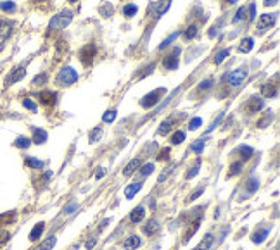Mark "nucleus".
<instances>
[{
  "instance_id": "nucleus-26",
  "label": "nucleus",
  "mask_w": 280,
  "mask_h": 250,
  "mask_svg": "<svg viewBox=\"0 0 280 250\" xmlns=\"http://www.w3.org/2000/svg\"><path fill=\"white\" fill-rule=\"evenodd\" d=\"M26 166L31 167V169H42L43 162L38 161V159H35V157H26Z\"/></svg>"
},
{
  "instance_id": "nucleus-56",
  "label": "nucleus",
  "mask_w": 280,
  "mask_h": 250,
  "mask_svg": "<svg viewBox=\"0 0 280 250\" xmlns=\"http://www.w3.org/2000/svg\"><path fill=\"white\" fill-rule=\"evenodd\" d=\"M263 4H265L266 7H270V5H275V4H277V0H265Z\"/></svg>"
},
{
  "instance_id": "nucleus-52",
  "label": "nucleus",
  "mask_w": 280,
  "mask_h": 250,
  "mask_svg": "<svg viewBox=\"0 0 280 250\" xmlns=\"http://www.w3.org/2000/svg\"><path fill=\"white\" fill-rule=\"evenodd\" d=\"M95 243H97V238L93 236V238H89V240H87V242H85V247H87L89 250H92L93 247H95Z\"/></svg>"
},
{
  "instance_id": "nucleus-54",
  "label": "nucleus",
  "mask_w": 280,
  "mask_h": 250,
  "mask_svg": "<svg viewBox=\"0 0 280 250\" xmlns=\"http://www.w3.org/2000/svg\"><path fill=\"white\" fill-rule=\"evenodd\" d=\"M170 173H171V167H168V169L164 171V173H163V174H161V176H159V181H164V178H166V176H168V174H170Z\"/></svg>"
},
{
  "instance_id": "nucleus-58",
  "label": "nucleus",
  "mask_w": 280,
  "mask_h": 250,
  "mask_svg": "<svg viewBox=\"0 0 280 250\" xmlns=\"http://www.w3.org/2000/svg\"><path fill=\"white\" fill-rule=\"evenodd\" d=\"M107 224H109V219H104V221H102V224H100V229H102V228H106Z\"/></svg>"
},
{
  "instance_id": "nucleus-49",
  "label": "nucleus",
  "mask_w": 280,
  "mask_h": 250,
  "mask_svg": "<svg viewBox=\"0 0 280 250\" xmlns=\"http://www.w3.org/2000/svg\"><path fill=\"white\" fill-rule=\"evenodd\" d=\"M45 81H47L45 74H38V76H35V80H33V85H42V83H45Z\"/></svg>"
},
{
  "instance_id": "nucleus-42",
  "label": "nucleus",
  "mask_w": 280,
  "mask_h": 250,
  "mask_svg": "<svg viewBox=\"0 0 280 250\" xmlns=\"http://www.w3.org/2000/svg\"><path fill=\"white\" fill-rule=\"evenodd\" d=\"M170 130H171V119H168V121H164V123L161 124V128L157 130V133H159V135H166Z\"/></svg>"
},
{
  "instance_id": "nucleus-22",
  "label": "nucleus",
  "mask_w": 280,
  "mask_h": 250,
  "mask_svg": "<svg viewBox=\"0 0 280 250\" xmlns=\"http://www.w3.org/2000/svg\"><path fill=\"white\" fill-rule=\"evenodd\" d=\"M268 233H270V229L268 228H265V229H258V231L252 235V242L254 243H263L266 240V236H268Z\"/></svg>"
},
{
  "instance_id": "nucleus-28",
  "label": "nucleus",
  "mask_w": 280,
  "mask_h": 250,
  "mask_svg": "<svg viewBox=\"0 0 280 250\" xmlns=\"http://www.w3.org/2000/svg\"><path fill=\"white\" fill-rule=\"evenodd\" d=\"M40 99L43 104H54L56 102V93L54 92H42L40 93Z\"/></svg>"
},
{
  "instance_id": "nucleus-19",
  "label": "nucleus",
  "mask_w": 280,
  "mask_h": 250,
  "mask_svg": "<svg viewBox=\"0 0 280 250\" xmlns=\"http://www.w3.org/2000/svg\"><path fill=\"white\" fill-rule=\"evenodd\" d=\"M43 229H45V224H43V222H38V224L31 229V233H30V240H31V242H36V240L42 236Z\"/></svg>"
},
{
  "instance_id": "nucleus-55",
  "label": "nucleus",
  "mask_w": 280,
  "mask_h": 250,
  "mask_svg": "<svg viewBox=\"0 0 280 250\" xmlns=\"http://www.w3.org/2000/svg\"><path fill=\"white\" fill-rule=\"evenodd\" d=\"M7 240H9V233H2V235H0V243L7 242Z\"/></svg>"
},
{
  "instance_id": "nucleus-40",
  "label": "nucleus",
  "mask_w": 280,
  "mask_h": 250,
  "mask_svg": "<svg viewBox=\"0 0 280 250\" xmlns=\"http://www.w3.org/2000/svg\"><path fill=\"white\" fill-rule=\"evenodd\" d=\"M204 145H206V140H204V138H201V140H197L195 143L190 145V150H194V152H202Z\"/></svg>"
},
{
  "instance_id": "nucleus-16",
  "label": "nucleus",
  "mask_w": 280,
  "mask_h": 250,
  "mask_svg": "<svg viewBox=\"0 0 280 250\" xmlns=\"http://www.w3.org/2000/svg\"><path fill=\"white\" fill-rule=\"evenodd\" d=\"M140 188H142V183L140 181H137V183H131V185H128L126 188H124V195H126V198H133L135 195L140 192Z\"/></svg>"
},
{
  "instance_id": "nucleus-21",
  "label": "nucleus",
  "mask_w": 280,
  "mask_h": 250,
  "mask_svg": "<svg viewBox=\"0 0 280 250\" xmlns=\"http://www.w3.org/2000/svg\"><path fill=\"white\" fill-rule=\"evenodd\" d=\"M159 228H161V224L157 221H149L147 222L146 226H144V233H147V235H154V233H157L159 231Z\"/></svg>"
},
{
  "instance_id": "nucleus-11",
  "label": "nucleus",
  "mask_w": 280,
  "mask_h": 250,
  "mask_svg": "<svg viewBox=\"0 0 280 250\" xmlns=\"http://www.w3.org/2000/svg\"><path fill=\"white\" fill-rule=\"evenodd\" d=\"M277 93H279V85H277V83H272V81H268V83L263 86V97H266V99L277 97Z\"/></svg>"
},
{
  "instance_id": "nucleus-12",
  "label": "nucleus",
  "mask_w": 280,
  "mask_h": 250,
  "mask_svg": "<svg viewBox=\"0 0 280 250\" xmlns=\"http://www.w3.org/2000/svg\"><path fill=\"white\" fill-rule=\"evenodd\" d=\"M142 245V240H140V236H128L126 240H124V243H123V247H124V250H135V249H138V247Z\"/></svg>"
},
{
  "instance_id": "nucleus-3",
  "label": "nucleus",
  "mask_w": 280,
  "mask_h": 250,
  "mask_svg": "<svg viewBox=\"0 0 280 250\" xmlns=\"http://www.w3.org/2000/svg\"><path fill=\"white\" fill-rule=\"evenodd\" d=\"M246 78H248V69H246V67H239V69L228 73L227 76H225V81H227L230 86H239Z\"/></svg>"
},
{
  "instance_id": "nucleus-35",
  "label": "nucleus",
  "mask_w": 280,
  "mask_h": 250,
  "mask_svg": "<svg viewBox=\"0 0 280 250\" xmlns=\"http://www.w3.org/2000/svg\"><path fill=\"white\" fill-rule=\"evenodd\" d=\"M0 9L4 12H12L16 9V4L11 0H5V2H0Z\"/></svg>"
},
{
  "instance_id": "nucleus-15",
  "label": "nucleus",
  "mask_w": 280,
  "mask_h": 250,
  "mask_svg": "<svg viewBox=\"0 0 280 250\" xmlns=\"http://www.w3.org/2000/svg\"><path fill=\"white\" fill-rule=\"evenodd\" d=\"M144 218H146V209H144L142 205H138V207H135L133 211H131V214H130L131 222H140Z\"/></svg>"
},
{
  "instance_id": "nucleus-23",
  "label": "nucleus",
  "mask_w": 280,
  "mask_h": 250,
  "mask_svg": "<svg viewBox=\"0 0 280 250\" xmlns=\"http://www.w3.org/2000/svg\"><path fill=\"white\" fill-rule=\"evenodd\" d=\"M56 242H57V238H56V236H49V238H47L45 242H42V243H40V245L36 247L35 250H50L54 245H56Z\"/></svg>"
},
{
  "instance_id": "nucleus-46",
  "label": "nucleus",
  "mask_w": 280,
  "mask_h": 250,
  "mask_svg": "<svg viewBox=\"0 0 280 250\" xmlns=\"http://www.w3.org/2000/svg\"><path fill=\"white\" fill-rule=\"evenodd\" d=\"M23 106H25L26 109H30V111H36V104L33 102V100H30V99L23 100Z\"/></svg>"
},
{
  "instance_id": "nucleus-29",
  "label": "nucleus",
  "mask_w": 280,
  "mask_h": 250,
  "mask_svg": "<svg viewBox=\"0 0 280 250\" xmlns=\"http://www.w3.org/2000/svg\"><path fill=\"white\" fill-rule=\"evenodd\" d=\"M197 33H199L197 26H195V25H190V26H188V28L184 31V36H185L187 40H192V38H195V36H197Z\"/></svg>"
},
{
  "instance_id": "nucleus-50",
  "label": "nucleus",
  "mask_w": 280,
  "mask_h": 250,
  "mask_svg": "<svg viewBox=\"0 0 280 250\" xmlns=\"http://www.w3.org/2000/svg\"><path fill=\"white\" fill-rule=\"evenodd\" d=\"M244 16H246V9H244V7H241V9H239V11H237V14H235V18H234V23L241 21V19L244 18Z\"/></svg>"
},
{
  "instance_id": "nucleus-6",
  "label": "nucleus",
  "mask_w": 280,
  "mask_h": 250,
  "mask_svg": "<svg viewBox=\"0 0 280 250\" xmlns=\"http://www.w3.org/2000/svg\"><path fill=\"white\" fill-rule=\"evenodd\" d=\"M277 21V14H261L258 19V26L259 29H266V28H272Z\"/></svg>"
},
{
  "instance_id": "nucleus-57",
  "label": "nucleus",
  "mask_w": 280,
  "mask_h": 250,
  "mask_svg": "<svg viewBox=\"0 0 280 250\" xmlns=\"http://www.w3.org/2000/svg\"><path fill=\"white\" fill-rule=\"evenodd\" d=\"M102 176H104V169H102V167H100V169H99V171H97L95 178H97V180H100V178H102Z\"/></svg>"
},
{
  "instance_id": "nucleus-27",
  "label": "nucleus",
  "mask_w": 280,
  "mask_h": 250,
  "mask_svg": "<svg viewBox=\"0 0 280 250\" xmlns=\"http://www.w3.org/2000/svg\"><path fill=\"white\" fill-rule=\"evenodd\" d=\"M230 56V49H223V50H220V52L217 54V56H215V64H221L223 62L225 59H227V57Z\"/></svg>"
},
{
  "instance_id": "nucleus-18",
  "label": "nucleus",
  "mask_w": 280,
  "mask_h": 250,
  "mask_svg": "<svg viewBox=\"0 0 280 250\" xmlns=\"http://www.w3.org/2000/svg\"><path fill=\"white\" fill-rule=\"evenodd\" d=\"M138 166H140V159H133V161H130L126 167L123 169V174H124V176H131V174L138 169Z\"/></svg>"
},
{
  "instance_id": "nucleus-10",
  "label": "nucleus",
  "mask_w": 280,
  "mask_h": 250,
  "mask_svg": "<svg viewBox=\"0 0 280 250\" xmlns=\"http://www.w3.org/2000/svg\"><path fill=\"white\" fill-rule=\"evenodd\" d=\"M178 54H180V50L177 49L171 56H168L166 59H164L163 66L166 67V69H177L178 67Z\"/></svg>"
},
{
  "instance_id": "nucleus-34",
  "label": "nucleus",
  "mask_w": 280,
  "mask_h": 250,
  "mask_svg": "<svg viewBox=\"0 0 280 250\" xmlns=\"http://www.w3.org/2000/svg\"><path fill=\"white\" fill-rule=\"evenodd\" d=\"M178 36H180V33H178V31H175L173 35H170V36H168V38L164 40V42L159 45V50H163V49H166L168 45H171V42H175V40H177Z\"/></svg>"
},
{
  "instance_id": "nucleus-51",
  "label": "nucleus",
  "mask_w": 280,
  "mask_h": 250,
  "mask_svg": "<svg viewBox=\"0 0 280 250\" xmlns=\"http://www.w3.org/2000/svg\"><path fill=\"white\" fill-rule=\"evenodd\" d=\"M211 85H213V81L206 80V81H202L201 85H199V90H208V88H211Z\"/></svg>"
},
{
  "instance_id": "nucleus-43",
  "label": "nucleus",
  "mask_w": 280,
  "mask_h": 250,
  "mask_svg": "<svg viewBox=\"0 0 280 250\" xmlns=\"http://www.w3.org/2000/svg\"><path fill=\"white\" fill-rule=\"evenodd\" d=\"M246 14H248V19H249V21H252V19L256 18V5H254V4L249 5V7L246 9Z\"/></svg>"
},
{
  "instance_id": "nucleus-59",
  "label": "nucleus",
  "mask_w": 280,
  "mask_h": 250,
  "mask_svg": "<svg viewBox=\"0 0 280 250\" xmlns=\"http://www.w3.org/2000/svg\"><path fill=\"white\" fill-rule=\"evenodd\" d=\"M228 2H230V4H235V2H239V0H228Z\"/></svg>"
},
{
  "instance_id": "nucleus-8",
  "label": "nucleus",
  "mask_w": 280,
  "mask_h": 250,
  "mask_svg": "<svg viewBox=\"0 0 280 250\" xmlns=\"http://www.w3.org/2000/svg\"><path fill=\"white\" fill-rule=\"evenodd\" d=\"M171 5V0H161V2H157V4L153 5V14L154 18H161V16L164 14V12L170 9Z\"/></svg>"
},
{
  "instance_id": "nucleus-25",
  "label": "nucleus",
  "mask_w": 280,
  "mask_h": 250,
  "mask_svg": "<svg viewBox=\"0 0 280 250\" xmlns=\"http://www.w3.org/2000/svg\"><path fill=\"white\" fill-rule=\"evenodd\" d=\"M45 140H47V131L36 128L35 135H33V141H35V143H38V145H42V143H45Z\"/></svg>"
},
{
  "instance_id": "nucleus-38",
  "label": "nucleus",
  "mask_w": 280,
  "mask_h": 250,
  "mask_svg": "<svg viewBox=\"0 0 280 250\" xmlns=\"http://www.w3.org/2000/svg\"><path fill=\"white\" fill-rule=\"evenodd\" d=\"M199 169H201V159H197V162L194 164V167H192V169L187 173V180H192V178H194L195 174L199 173Z\"/></svg>"
},
{
  "instance_id": "nucleus-45",
  "label": "nucleus",
  "mask_w": 280,
  "mask_h": 250,
  "mask_svg": "<svg viewBox=\"0 0 280 250\" xmlns=\"http://www.w3.org/2000/svg\"><path fill=\"white\" fill-rule=\"evenodd\" d=\"M223 116H225V114H223V112H221V114H220V116H218V117H217V119H215V121H213V124H211V126H209V128H208V133H209V131H213V130H215V128H217V126H218V124H220V123H221V121H223Z\"/></svg>"
},
{
  "instance_id": "nucleus-48",
  "label": "nucleus",
  "mask_w": 280,
  "mask_h": 250,
  "mask_svg": "<svg viewBox=\"0 0 280 250\" xmlns=\"http://www.w3.org/2000/svg\"><path fill=\"white\" fill-rule=\"evenodd\" d=\"M76 209H78V204H76V202H71V204L66 205V211H64V212H66V214H73Z\"/></svg>"
},
{
  "instance_id": "nucleus-53",
  "label": "nucleus",
  "mask_w": 280,
  "mask_h": 250,
  "mask_svg": "<svg viewBox=\"0 0 280 250\" xmlns=\"http://www.w3.org/2000/svg\"><path fill=\"white\" fill-rule=\"evenodd\" d=\"M168 157H170V148H164V150L161 152L159 155H157V159H159V161H161V159L164 161V159H168Z\"/></svg>"
},
{
  "instance_id": "nucleus-24",
  "label": "nucleus",
  "mask_w": 280,
  "mask_h": 250,
  "mask_svg": "<svg viewBox=\"0 0 280 250\" xmlns=\"http://www.w3.org/2000/svg\"><path fill=\"white\" fill-rule=\"evenodd\" d=\"M241 154V157L244 159V161H248V159L252 157V154H254V150H252L251 147H248V145H244V147H239L237 150H235V154Z\"/></svg>"
},
{
  "instance_id": "nucleus-31",
  "label": "nucleus",
  "mask_w": 280,
  "mask_h": 250,
  "mask_svg": "<svg viewBox=\"0 0 280 250\" xmlns=\"http://www.w3.org/2000/svg\"><path fill=\"white\" fill-rule=\"evenodd\" d=\"M241 171H242V161H237L230 166V169H228V176H237Z\"/></svg>"
},
{
  "instance_id": "nucleus-14",
  "label": "nucleus",
  "mask_w": 280,
  "mask_h": 250,
  "mask_svg": "<svg viewBox=\"0 0 280 250\" xmlns=\"http://www.w3.org/2000/svg\"><path fill=\"white\" fill-rule=\"evenodd\" d=\"M259 109H263V99L261 97H251V100L248 102V111L249 112H258Z\"/></svg>"
},
{
  "instance_id": "nucleus-32",
  "label": "nucleus",
  "mask_w": 280,
  "mask_h": 250,
  "mask_svg": "<svg viewBox=\"0 0 280 250\" xmlns=\"http://www.w3.org/2000/svg\"><path fill=\"white\" fill-rule=\"evenodd\" d=\"M199 222H201V218H197L194 221V224H192V228L190 229H187V233H185V242H188V240L194 236V233L197 231V228H199Z\"/></svg>"
},
{
  "instance_id": "nucleus-2",
  "label": "nucleus",
  "mask_w": 280,
  "mask_h": 250,
  "mask_svg": "<svg viewBox=\"0 0 280 250\" xmlns=\"http://www.w3.org/2000/svg\"><path fill=\"white\" fill-rule=\"evenodd\" d=\"M76 80H78V73H76L73 67H64V69L59 71V74H57L56 83L59 86H69L73 85Z\"/></svg>"
},
{
  "instance_id": "nucleus-33",
  "label": "nucleus",
  "mask_w": 280,
  "mask_h": 250,
  "mask_svg": "<svg viewBox=\"0 0 280 250\" xmlns=\"http://www.w3.org/2000/svg\"><path fill=\"white\" fill-rule=\"evenodd\" d=\"M137 5H133V4H128V5H124V9H123V14L126 16V18H133L135 14H137Z\"/></svg>"
},
{
  "instance_id": "nucleus-1",
  "label": "nucleus",
  "mask_w": 280,
  "mask_h": 250,
  "mask_svg": "<svg viewBox=\"0 0 280 250\" xmlns=\"http://www.w3.org/2000/svg\"><path fill=\"white\" fill-rule=\"evenodd\" d=\"M73 21V12L71 11H61L59 14H56L49 23L50 29H64L69 23Z\"/></svg>"
},
{
  "instance_id": "nucleus-37",
  "label": "nucleus",
  "mask_w": 280,
  "mask_h": 250,
  "mask_svg": "<svg viewBox=\"0 0 280 250\" xmlns=\"http://www.w3.org/2000/svg\"><path fill=\"white\" fill-rule=\"evenodd\" d=\"M184 140H185V133H184V131H177V133L171 137V143H173V145H180Z\"/></svg>"
},
{
  "instance_id": "nucleus-4",
  "label": "nucleus",
  "mask_w": 280,
  "mask_h": 250,
  "mask_svg": "<svg viewBox=\"0 0 280 250\" xmlns=\"http://www.w3.org/2000/svg\"><path fill=\"white\" fill-rule=\"evenodd\" d=\"M164 92H166L164 88H157V90H154V92L147 93V95L142 99V102H140V104H142V107H147V109H149V107L156 106V104L159 102L161 97L164 95Z\"/></svg>"
},
{
  "instance_id": "nucleus-30",
  "label": "nucleus",
  "mask_w": 280,
  "mask_h": 250,
  "mask_svg": "<svg viewBox=\"0 0 280 250\" xmlns=\"http://www.w3.org/2000/svg\"><path fill=\"white\" fill-rule=\"evenodd\" d=\"M100 137H102V128H100V126L93 128V130L90 131V143H95V141H99Z\"/></svg>"
},
{
  "instance_id": "nucleus-5",
  "label": "nucleus",
  "mask_w": 280,
  "mask_h": 250,
  "mask_svg": "<svg viewBox=\"0 0 280 250\" xmlns=\"http://www.w3.org/2000/svg\"><path fill=\"white\" fill-rule=\"evenodd\" d=\"M93 57H95V47H93L92 43H89V45H85L82 50H80V60H82L85 66L92 64Z\"/></svg>"
},
{
  "instance_id": "nucleus-7",
  "label": "nucleus",
  "mask_w": 280,
  "mask_h": 250,
  "mask_svg": "<svg viewBox=\"0 0 280 250\" xmlns=\"http://www.w3.org/2000/svg\"><path fill=\"white\" fill-rule=\"evenodd\" d=\"M258 188H259V180H258V178H254V176H251L248 181H246L244 197H242V198H248V197H251V195L254 194V192L258 190Z\"/></svg>"
},
{
  "instance_id": "nucleus-47",
  "label": "nucleus",
  "mask_w": 280,
  "mask_h": 250,
  "mask_svg": "<svg viewBox=\"0 0 280 250\" xmlns=\"http://www.w3.org/2000/svg\"><path fill=\"white\" fill-rule=\"evenodd\" d=\"M202 194H204V188H202V187H201V188H197V190H195L194 194L190 195V198H188V202H194L195 198H199V197H201Z\"/></svg>"
},
{
  "instance_id": "nucleus-9",
  "label": "nucleus",
  "mask_w": 280,
  "mask_h": 250,
  "mask_svg": "<svg viewBox=\"0 0 280 250\" xmlns=\"http://www.w3.org/2000/svg\"><path fill=\"white\" fill-rule=\"evenodd\" d=\"M12 33V25L9 21H0V45L11 36Z\"/></svg>"
},
{
  "instance_id": "nucleus-39",
  "label": "nucleus",
  "mask_w": 280,
  "mask_h": 250,
  "mask_svg": "<svg viewBox=\"0 0 280 250\" xmlns=\"http://www.w3.org/2000/svg\"><path fill=\"white\" fill-rule=\"evenodd\" d=\"M102 119H104V123H113V121L116 119V111H114V109H109V111H107V112L102 116Z\"/></svg>"
},
{
  "instance_id": "nucleus-20",
  "label": "nucleus",
  "mask_w": 280,
  "mask_h": 250,
  "mask_svg": "<svg viewBox=\"0 0 280 250\" xmlns=\"http://www.w3.org/2000/svg\"><path fill=\"white\" fill-rule=\"evenodd\" d=\"M252 47H254V40H252V38H244L241 42V45H239V52L248 54V52H251V50H252Z\"/></svg>"
},
{
  "instance_id": "nucleus-13",
  "label": "nucleus",
  "mask_w": 280,
  "mask_h": 250,
  "mask_svg": "<svg viewBox=\"0 0 280 250\" xmlns=\"http://www.w3.org/2000/svg\"><path fill=\"white\" fill-rule=\"evenodd\" d=\"M25 74H26L25 67H16V69L12 71L11 76L7 78V85H14L16 81H19V80H23V78H25Z\"/></svg>"
},
{
  "instance_id": "nucleus-17",
  "label": "nucleus",
  "mask_w": 280,
  "mask_h": 250,
  "mask_svg": "<svg viewBox=\"0 0 280 250\" xmlns=\"http://www.w3.org/2000/svg\"><path fill=\"white\" fill-rule=\"evenodd\" d=\"M213 242H215V236L211 235V233H208V235H204V238L201 240V243H199L195 250H209L211 245H213Z\"/></svg>"
},
{
  "instance_id": "nucleus-36",
  "label": "nucleus",
  "mask_w": 280,
  "mask_h": 250,
  "mask_svg": "<svg viewBox=\"0 0 280 250\" xmlns=\"http://www.w3.org/2000/svg\"><path fill=\"white\" fill-rule=\"evenodd\" d=\"M30 145H31V140L26 137H19L18 140H16V147H19V148H28Z\"/></svg>"
},
{
  "instance_id": "nucleus-44",
  "label": "nucleus",
  "mask_w": 280,
  "mask_h": 250,
  "mask_svg": "<svg viewBox=\"0 0 280 250\" xmlns=\"http://www.w3.org/2000/svg\"><path fill=\"white\" fill-rule=\"evenodd\" d=\"M201 124H202V119H201V117H194V119L190 121V124H188V128H190V130L194 131V130H197V128L201 126Z\"/></svg>"
},
{
  "instance_id": "nucleus-60",
  "label": "nucleus",
  "mask_w": 280,
  "mask_h": 250,
  "mask_svg": "<svg viewBox=\"0 0 280 250\" xmlns=\"http://www.w3.org/2000/svg\"><path fill=\"white\" fill-rule=\"evenodd\" d=\"M69 2H76V0H69Z\"/></svg>"
},
{
  "instance_id": "nucleus-41",
  "label": "nucleus",
  "mask_w": 280,
  "mask_h": 250,
  "mask_svg": "<svg viewBox=\"0 0 280 250\" xmlns=\"http://www.w3.org/2000/svg\"><path fill=\"white\" fill-rule=\"evenodd\" d=\"M153 171H154V164H144L142 166V169H140V173H142V176H151L153 174Z\"/></svg>"
}]
</instances>
